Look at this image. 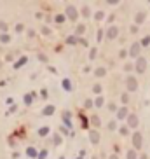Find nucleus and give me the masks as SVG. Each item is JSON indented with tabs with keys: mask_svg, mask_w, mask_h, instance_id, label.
<instances>
[{
	"mask_svg": "<svg viewBox=\"0 0 150 159\" xmlns=\"http://www.w3.org/2000/svg\"><path fill=\"white\" fill-rule=\"evenodd\" d=\"M103 105V98H96V107H101Z\"/></svg>",
	"mask_w": 150,
	"mask_h": 159,
	"instance_id": "18",
	"label": "nucleus"
},
{
	"mask_svg": "<svg viewBox=\"0 0 150 159\" xmlns=\"http://www.w3.org/2000/svg\"><path fill=\"white\" fill-rule=\"evenodd\" d=\"M138 51H140V46H138V42H134L133 47H131V56H133V58H138Z\"/></svg>",
	"mask_w": 150,
	"mask_h": 159,
	"instance_id": "8",
	"label": "nucleus"
},
{
	"mask_svg": "<svg viewBox=\"0 0 150 159\" xmlns=\"http://www.w3.org/2000/svg\"><path fill=\"white\" fill-rule=\"evenodd\" d=\"M145 68H147V60L145 58H138L136 60V70L141 74V72H145Z\"/></svg>",
	"mask_w": 150,
	"mask_h": 159,
	"instance_id": "1",
	"label": "nucleus"
},
{
	"mask_svg": "<svg viewBox=\"0 0 150 159\" xmlns=\"http://www.w3.org/2000/svg\"><path fill=\"white\" fill-rule=\"evenodd\" d=\"M126 115H128V109H126V107H124V109H120V110L117 112V117H119V119H124Z\"/></svg>",
	"mask_w": 150,
	"mask_h": 159,
	"instance_id": "9",
	"label": "nucleus"
},
{
	"mask_svg": "<svg viewBox=\"0 0 150 159\" xmlns=\"http://www.w3.org/2000/svg\"><path fill=\"white\" fill-rule=\"evenodd\" d=\"M25 61H26V58H23V60H19V61H18V63H16V68H18V66H21L23 63H25Z\"/></svg>",
	"mask_w": 150,
	"mask_h": 159,
	"instance_id": "21",
	"label": "nucleus"
},
{
	"mask_svg": "<svg viewBox=\"0 0 150 159\" xmlns=\"http://www.w3.org/2000/svg\"><path fill=\"white\" fill-rule=\"evenodd\" d=\"M38 133H40V135L44 137V135H47V133H49V129H47V128H42V129H40Z\"/></svg>",
	"mask_w": 150,
	"mask_h": 159,
	"instance_id": "15",
	"label": "nucleus"
},
{
	"mask_svg": "<svg viewBox=\"0 0 150 159\" xmlns=\"http://www.w3.org/2000/svg\"><path fill=\"white\" fill-rule=\"evenodd\" d=\"M128 89L129 91H136V89H138V84H136V79H134V77H129L128 79Z\"/></svg>",
	"mask_w": 150,
	"mask_h": 159,
	"instance_id": "2",
	"label": "nucleus"
},
{
	"mask_svg": "<svg viewBox=\"0 0 150 159\" xmlns=\"http://www.w3.org/2000/svg\"><path fill=\"white\" fill-rule=\"evenodd\" d=\"M63 88L66 89V91H70V89H72V84H70L68 79H65V81H63Z\"/></svg>",
	"mask_w": 150,
	"mask_h": 159,
	"instance_id": "11",
	"label": "nucleus"
},
{
	"mask_svg": "<svg viewBox=\"0 0 150 159\" xmlns=\"http://www.w3.org/2000/svg\"><path fill=\"white\" fill-rule=\"evenodd\" d=\"M93 124H96L98 126V124H100V119H98V117H93Z\"/></svg>",
	"mask_w": 150,
	"mask_h": 159,
	"instance_id": "25",
	"label": "nucleus"
},
{
	"mask_svg": "<svg viewBox=\"0 0 150 159\" xmlns=\"http://www.w3.org/2000/svg\"><path fill=\"white\" fill-rule=\"evenodd\" d=\"M133 145H134V149L141 147V135H140V133H134L133 135Z\"/></svg>",
	"mask_w": 150,
	"mask_h": 159,
	"instance_id": "3",
	"label": "nucleus"
},
{
	"mask_svg": "<svg viewBox=\"0 0 150 159\" xmlns=\"http://www.w3.org/2000/svg\"><path fill=\"white\" fill-rule=\"evenodd\" d=\"M26 154L30 156V157H35V156H37V152H35V149H32V147H30V149L26 150Z\"/></svg>",
	"mask_w": 150,
	"mask_h": 159,
	"instance_id": "12",
	"label": "nucleus"
},
{
	"mask_svg": "<svg viewBox=\"0 0 150 159\" xmlns=\"http://www.w3.org/2000/svg\"><path fill=\"white\" fill-rule=\"evenodd\" d=\"M141 44H143V46H148V44H150V37H145V38H143V42H141Z\"/></svg>",
	"mask_w": 150,
	"mask_h": 159,
	"instance_id": "16",
	"label": "nucleus"
},
{
	"mask_svg": "<svg viewBox=\"0 0 150 159\" xmlns=\"http://www.w3.org/2000/svg\"><path fill=\"white\" fill-rule=\"evenodd\" d=\"M0 42H9V37H7V35H2V37H0Z\"/></svg>",
	"mask_w": 150,
	"mask_h": 159,
	"instance_id": "17",
	"label": "nucleus"
},
{
	"mask_svg": "<svg viewBox=\"0 0 150 159\" xmlns=\"http://www.w3.org/2000/svg\"><path fill=\"white\" fill-rule=\"evenodd\" d=\"M96 74H98V75H105V68H98Z\"/></svg>",
	"mask_w": 150,
	"mask_h": 159,
	"instance_id": "22",
	"label": "nucleus"
},
{
	"mask_svg": "<svg viewBox=\"0 0 150 159\" xmlns=\"http://www.w3.org/2000/svg\"><path fill=\"white\" fill-rule=\"evenodd\" d=\"M79 159H82V157H79Z\"/></svg>",
	"mask_w": 150,
	"mask_h": 159,
	"instance_id": "27",
	"label": "nucleus"
},
{
	"mask_svg": "<svg viewBox=\"0 0 150 159\" xmlns=\"http://www.w3.org/2000/svg\"><path fill=\"white\" fill-rule=\"evenodd\" d=\"M81 122H82V126L86 128V124H87V121H86V117H84V115H81Z\"/></svg>",
	"mask_w": 150,
	"mask_h": 159,
	"instance_id": "19",
	"label": "nucleus"
},
{
	"mask_svg": "<svg viewBox=\"0 0 150 159\" xmlns=\"http://www.w3.org/2000/svg\"><path fill=\"white\" fill-rule=\"evenodd\" d=\"M82 12H84V16H89V9H87V7H84V9H82Z\"/></svg>",
	"mask_w": 150,
	"mask_h": 159,
	"instance_id": "24",
	"label": "nucleus"
},
{
	"mask_svg": "<svg viewBox=\"0 0 150 159\" xmlns=\"http://www.w3.org/2000/svg\"><path fill=\"white\" fill-rule=\"evenodd\" d=\"M89 138H91L93 143H98V142H100V133H98V131H91V133H89Z\"/></svg>",
	"mask_w": 150,
	"mask_h": 159,
	"instance_id": "7",
	"label": "nucleus"
},
{
	"mask_svg": "<svg viewBox=\"0 0 150 159\" xmlns=\"http://www.w3.org/2000/svg\"><path fill=\"white\" fill-rule=\"evenodd\" d=\"M129 126H131V128H136V126H138V117H136L134 114L129 115Z\"/></svg>",
	"mask_w": 150,
	"mask_h": 159,
	"instance_id": "6",
	"label": "nucleus"
},
{
	"mask_svg": "<svg viewBox=\"0 0 150 159\" xmlns=\"http://www.w3.org/2000/svg\"><path fill=\"white\" fill-rule=\"evenodd\" d=\"M66 14H68L70 19H77V11H75V7L73 6H68V9H66Z\"/></svg>",
	"mask_w": 150,
	"mask_h": 159,
	"instance_id": "4",
	"label": "nucleus"
},
{
	"mask_svg": "<svg viewBox=\"0 0 150 159\" xmlns=\"http://www.w3.org/2000/svg\"><path fill=\"white\" fill-rule=\"evenodd\" d=\"M68 44H77V42H75V37H68Z\"/></svg>",
	"mask_w": 150,
	"mask_h": 159,
	"instance_id": "23",
	"label": "nucleus"
},
{
	"mask_svg": "<svg viewBox=\"0 0 150 159\" xmlns=\"http://www.w3.org/2000/svg\"><path fill=\"white\" fill-rule=\"evenodd\" d=\"M143 18H145V14H140V16H136V21L141 23V21H143Z\"/></svg>",
	"mask_w": 150,
	"mask_h": 159,
	"instance_id": "20",
	"label": "nucleus"
},
{
	"mask_svg": "<svg viewBox=\"0 0 150 159\" xmlns=\"http://www.w3.org/2000/svg\"><path fill=\"white\" fill-rule=\"evenodd\" d=\"M82 32H84V26H77V30H75V33H77V35H81Z\"/></svg>",
	"mask_w": 150,
	"mask_h": 159,
	"instance_id": "14",
	"label": "nucleus"
},
{
	"mask_svg": "<svg viewBox=\"0 0 150 159\" xmlns=\"http://www.w3.org/2000/svg\"><path fill=\"white\" fill-rule=\"evenodd\" d=\"M110 159H119V157L115 156V154H113V156H110Z\"/></svg>",
	"mask_w": 150,
	"mask_h": 159,
	"instance_id": "26",
	"label": "nucleus"
},
{
	"mask_svg": "<svg viewBox=\"0 0 150 159\" xmlns=\"http://www.w3.org/2000/svg\"><path fill=\"white\" fill-rule=\"evenodd\" d=\"M53 112H54V107H53V105H49V107H45V109H44V114H45V115H51Z\"/></svg>",
	"mask_w": 150,
	"mask_h": 159,
	"instance_id": "10",
	"label": "nucleus"
},
{
	"mask_svg": "<svg viewBox=\"0 0 150 159\" xmlns=\"http://www.w3.org/2000/svg\"><path fill=\"white\" fill-rule=\"evenodd\" d=\"M128 159H136V152H134V150H129V152H128Z\"/></svg>",
	"mask_w": 150,
	"mask_h": 159,
	"instance_id": "13",
	"label": "nucleus"
},
{
	"mask_svg": "<svg viewBox=\"0 0 150 159\" xmlns=\"http://www.w3.org/2000/svg\"><path fill=\"white\" fill-rule=\"evenodd\" d=\"M107 37H108V38H115V37H117V28H115V26H110V28H108Z\"/></svg>",
	"mask_w": 150,
	"mask_h": 159,
	"instance_id": "5",
	"label": "nucleus"
}]
</instances>
